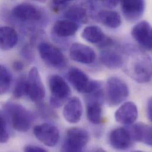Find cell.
I'll return each instance as SVG.
<instances>
[{
    "label": "cell",
    "mask_w": 152,
    "mask_h": 152,
    "mask_svg": "<svg viewBox=\"0 0 152 152\" xmlns=\"http://www.w3.org/2000/svg\"><path fill=\"white\" fill-rule=\"evenodd\" d=\"M129 89L127 83L117 76L109 77L106 83V98L109 105L115 107L127 99Z\"/></svg>",
    "instance_id": "3"
},
{
    "label": "cell",
    "mask_w": 152,
    "mask_h": 152,
    "mask_svg": "<svg viewBox=\"0 0 152 152\" xmlns=\"http://www.w3.org/2000/svg\"><path fill=\"white\" fill-rule=\"evenodd\" d=\"M117 122L125 125L133 124L138 117V109L136 104L128 101L121 105L115 113Z\"/></svg>",
    "instance_id": "14"
},
{
    "label": "cell",
    "mask_w": 152,
    "mask_h": 152,
    "mask_svg": "<svg viewBox=\"0 0 152 152\" xmlns=\"http://www.w3.org/2000/svg\"><path fill=\"white\" fill-rule=\"evenodd\" d=\"M18 40L17 31L11 27H0V49L10 50L15 46Z\"/></svg>",
    "instance_id": "18"
},
{
    "label": "cell",
    "mask_w": 152,
    "mask_h": 152,
    "mask_svg": "<svg viewBox=\"0 0 152 152\" xmlns=\"http://www.w3.org/2000/svg\"><path fill=\"white\" fill-rule=\"evenodd\" d=\"M64 16L66 19L76 23H85L88 20V15L86 10L83 7L77 5L72 6L68 9Z\"/></svg>",
    "instance_id": "24"
},
{
    "label": "cell",
    "mask_w": 152,
    "mask_h": 152,
    "mask_svg": "<svg viewBox=\"0 0 152 152\" xmlns=\"http://www.w3.org/2000/svg\"><path fill=\"white\" fill-rule=\"evenodd\" d=\"M36 1H37V2H45L46 0H34Z\"/></svg>",
    "instance_id": "33"
},
{
    "label": "cell",
    "mask_w": 152,
    "mask_h": 152,
    "mask_svg": "<svg viewBox=\"0 0 152 152\" xmlns=\"http://www.w3.org/2000/svg\"><path fill=\"white\" fill-rule=\"evenodd\" d=\"M9 139L7 123L4 116L0 113V143H5Z\"/></svg>",
    "instance_id": "27"
},
{
    "label": "cell",
    "mask_w": 152,
    "mask_h": 152,
    "mask_svg": "<svg viewBox=\"0 0 152 152\" xmlns=\"http://www.w3.org/2000/svg\"><path fill=\"white\" fill-rule=\"evenodd\" d=\"M121 8L124 17L129 21H136L143 15L145 9V0H120Z\"/></svg>",
    "instance_id": "12"
},
{
    "label": "cell",
    "mask_w": 152,
    "mask_h": 152,
    "mask_svg": "<svg viewBox=\"0 0 152 152\" xmlns=\"http://www.w3.org/2000/svg\"><path fill=\"white\" fill-rule=\"evenodd\" d=\"M48 85L51 93V106L54 108L61 107L71 94L69 86L63 77L58 75L49 77Z\"/></svg>",
    "instance_id": "2"
},
{
    "label": "cell",
    "mask_w": 152,
    "mask_h": 152,
    "mask_svg": "<svg viewBox=\"0 0 152 152\" xmlns=\"http://www.w3.org/2000/svg\"><path fill=\"white\" fill-rule=\"evenodd\" d=\"M67 77L73 87L81 94H91L99 88L96 81L91 80L82 71L76 68H71Z\"/></svg>",
    "instance_id": "4"
},
{
    "label": "cell",
    "mask_w": 152,
    "mask_h": 152,
    "mask_svg": "<svg viewBox=\"0 0 152 152\" xmlns=\"http://www.w3.org/2000/svg\"><path fill=\"white\" fill-rule=\"evenodd\" d=\"M74 0H52V4L54 5L55 8H57V9L61 7L64 6L68 2L72 1Z\"/></svg>",
    "instance_id": "30"
},
{
    "label": "cell",
    "mask_w": 152,
    "mask_h": 152,
    "mask_svg": "<svg viewBox=\"0 0 152 152\" xmlns=\"http://www.w3.org/2000/svg\"><path fill=\"white\" fill-rule=\"evenodd\" d=\"M146 113L149 120L152 121V98H150L148 102Z\"/></svg>",
    "instance_id": "32"
},
{
    "label": "cell",
    "mask_w": 152,
    "mask_h": 152,
    "mask_svg": "<svg viewBox=\"0 0 152 152\" xmlns=\"http://www.w3.org/2000/svg\"><path fill=\"white\" fill-rule=\"evenodd\" d=\"M38 49L42 59L49 66L56 68H61L65 66V56L56 46L48 42H42L39 45Z\"/></svg>",
    "instance_id": "6"
},
{
    "label": "cell",
    "mask_w": 152,
    "mask_h": 152,
    "mask_svg": "<svg viewBox=\"0 0 152 152\" xmlns=\"http://www.w3.org/2000/svg\"><path fill=\"white\" fill-rule=\"evenodd\" d=\"M24 151L26 152H46V150L36 145H28L24 147Z\"/></svg>",
    "instance_id": "28"
},
{
    "label": "cell",
    "mask_w": 152,
    "mask_h": 152,
    "mask_svg": "<svg viewBox=\"0 0 152 152\" xmlns=\"http://www.w3.org/2000/svg\"><path fill=\"white\" fill-rule=\"evenodd\" d=\"M12 82V75L8 68L0 65V95L5 94L10 89Z\"/></svg>",
    "instance_id": "25"
},
{
    "label": "cell",
    "mask_w": 152,
    "mask_h": 152,
    "mask_svg": "<svg viewBox=\"0 0 152 152\" xmlns=\"http://www.w3.org/2000/svg\"><path fill=\"white\" fill-rule=\"evenodd\" d=\"M87 118L94 124H99L102 119V108L100 102L98 100L91 101L87 107Z\"/></svg>",
    "instance_id": "23"
},
{
    "label": "cell",
    "mask_w": 152,
    "mask_h": 152,
    "mask_svg": "<svg viewBox=\"0 0 152 152\" xmlns=\"http://www.w3.org/2000/svg\"><path fill=\"white\" fill-rule=\"evenodd\" d=\"M104 5L108 8H114L117 6L120 0H101Z\"/></svg>",
    "instance_id": "29"
},
{
    "label": "cell",
    "mask_w": 152,
    "mask_h": 152,
    "mask_svg": "<svg viewBox=\"0 0 152 152\" xmlns=\"http://www.w3.org/2000/svg\"><path fill=\"white\" fill-rule=\"evenodd\" d=\"M131 34L142 47L148 50L152 49V26L148 21L143 20L134 26L132 29Z\"/></svg>",
    "instance_id": "9"
},
{
    "label": "cell",
    "mask_w": 152,
    "mask_h": 152,
    "mask_svg": "<svg viewBox=\"0 0 152 152\" xmlns=\"http://www.w3.org/2000/svg\"><path fill=\"white\" fill-rule=\"evenodd\" d=\"M27 82V95L30 99L33 102L42 100L45 96V88L36 67H33L30 70Z\"/></svg>",
    "instance_id": "8"
},
{
    "label": "cell",
    "mask_w": 152,
    "mask_h": 152,
    "mask_svg": "<svg viewBox=\"0 0 152 152\" xmlns=\"http://www.w3.org/2000/svg\"><path fill=\"white\" fill-rule=\"evenodd\" d=\"M4 109L11 118L13 128L20 132H26L30 129L33 116L23 106L12 102L5 103Z\"/></svg>",
    "instance_id": "1"
},
{
    "label": "cell",
    "mask_w": 152,
    "mask_h": 152,
    "mask_svg": "<svg viewBox=\"0 0 152 152\" xmlns=\"http://www.w3.org/2000/svg\"><path fill=\"white\" fill-rule=\"evenodd\" d=\"M98 17L103 25L111 28L119 27L122 23L120 15L112 10H102L99 12Z\"/></svg>",
    "instance_id": "22"
},
{
    "label": "cell",
    "mask_w": 152,
    "mask_h": 152,
    "mask_svg": "<svg viewBox=\"0 0 152 152\" xmlns=\"http://www.w3.org/2000/svg\"><path fill=\"white\" fill-rule=\"evenodd\" d=\"M100 61L105 67L111 69L121 68L123 65V57L118 53L110 50H105L100 54Z\"/></svg>",
    "instance_id": "21"
},
{
    "label": "cell",
    "mask_w": 152,
    "mask_h": 152,
    "mask_svg": "<svg viewBox=\"0 0 152 152\" xmlns=\"http://www.w3.org/2000/svg\"><path fill=\"white\" fill-rule=\"evenodd\" d=\"M130 76L136 82L141 83H148L152 79V65L151 61L146 59L137 61L133 65Z\"/></svg>",
    "instance_id": "15"
},
{
    "label": "cell",
    "mask_w": 152,
    "mask_h": 152,
    "mask_svg": "<svg viewBox=\"0 0 152 152\" xmlns=\"http://www.w3.org/2000/svg\"><path fill=\"white\" fill-rule=\"evenodd\" d=\"M132 136L136 140L147 145H152V127L143 123H138L132 127Z\"/></svg>",
    "instance_id": "19"
},
{
    "label": "cell",
    "mask_w": 152,
    "mask_h": 152,
    "mask_svg": "<svg viewBox=\"0 0 152 152\" xmlns=\"http://www.w3.org/2000/svg\"><path fill=\"white\" fill-rule=\"evenodd\" d=\"M33 133L40 142L48 147L56 146L60 137L58 128L50 123H43L34 126Z\"/></svg>",
    "instance_id": "7"
},
{
    "label": "cell",
    "mask_w": 152,
    "mask_h": 152,
    "mask_svg": "<svg viewBox=\"0 0 152 152\" xmlns=\"http://www.w3.org/2000/svg\"><path fill=\"white\" fill-rule=\"evenodd\" d=\"M89 140L88 132L82 128L73 127L68 130L62 151L80 152Z\"/></svg>",
    "instance_id": "5"
},
{
    "label": "cell",
    "mask_w": 152,
    "mask_h": 152,
    "mask_svg": "<svg viewBox=\"0 0 152 152\" xmlns=\"http://www.w3.org/2000/svg\"><path fill=\"white\" fill-rule=\"evenodd\" d=\"M83 107L80 99L77 96L70 98L65 105L64 108V117L69 123H78L82 117Z\"/></svg>",
    "instance_id": "17"
},
{
    "label": "cell",
    "mask_w": 152,
    "mask_h": 152,
    "mask_svg": "<svg viewBox=\"0 0 152 152\" xmlns=\"http://www.w3.org/2000/svg\"><path fill=\"white\" fill-rule=\"evenodd\" d=\"M27 95V82L25 77H20L17 82L13 91L15 98H20Z\"/></svg>",
    "instance_id": "26"
},
{
    "label": "cell",
    "mask_w": 152,
    "mask_h": 152,
    "mask_svg": "<svg viewBox=\"0 0 152 152\" xmlns=\"http://www.w3.org/2000/svg\"><path fill=\"white\" fill-rule=\"evenodd\" d=\"M72 60L82 64H92L96 59L95 51L89 46L79 43L72 44L69 49Z\"/></svg>",
    "instance_id": "10"
},
{
    "label": "cell",
    "mask_w": 152,
    "mask_h": 152,
    "mask_svg": "<svg viewBox=\"0 0 152 152\" xmlns=\"http://www.w3.org/2000/svg\"><path fill=\"white\" fill-rule=\"evenodd\" d=\"M79 28L78 24L69 20L57 21L53 27V33L59 37H68L74 36Z\"/></svg>",
    "instance_id": "20"
},
{
    "label": "cell",
    "mask_w": 152,
    "mask_h": 152,
    "mask_svg": "<svg viewBox=\"0 0 152 152\" xmlns=\"http://www.w3.org/2000/svg\"><path fill=\"white\" fill-rule=\"evenodd\" d=\"M12 68L14 70L17 72L21 71L24 68V64L19 61H15L12 64Z\"/></svg>",
    "instance_id": "31"
},
{
    "label": "cell",
    "mask_w": 152,
    "mask_h": 152,
    "mask_svg": "<svg viewBox=\"0 0 152 152\" xmlns=\"http://www.w3.org/2000/svg\"><path fill=\"white\" fill-rule=\"evenodd\" d=\"M82 37L86 42L97 44L99 46H105L111 44L112 40L107 37L102 29L97 26L86 27L82 32Z\"/></svg>",
    "instance_id": "16"
},
{
    "label": "cell",
    "mask_w": 152,
    "mask_h": 152,
    "mask_svg": "<svg viewBox=\"0 0 152 152\" xmlns=\"http://www.w3.org/2000/svg\"><path fill=\"white\" fill-rule=\"evenodd\" d=\"M109 143L115 149H128L132 143L131 133L126 129L118 127L113 130L109 135Z\"/></svg>",
    "instance_id": "11"
},
{
    "label": "cell",
    "mask_w": 152,
    "mask_h": 152,
    "mask_svg": "<svg viewBox=\"0 0 152 152\" xmlns=\"http://www.w3.org/2000/svg\"><path fill=\"white\" fill-rule=\"evenodd\" d=\"M12 15L18 20L29 21H38L42 17L41 11L30 3H21L16 5L12 10Z\"/></svg>",
    "instance_id": "13"
}]
</instances>
